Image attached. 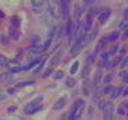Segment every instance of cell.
I'll list each match as a JSON object with an SVG mask.
<instances>
[{"label": "cell", "instance_id": "obj_1", "mask_svg": "<svg viewBox=\"0 0 128 120\" xmlns=\"http://www.w3.org/2000/svg\"><path fill=\"white\" fill-rule=\"evenodd\" d=\"M40 100H41V98H38L37 100H34V102H30L29 104H26V107H25V114L26 115H32V114H36L38 110H41V106H40Z\"/></svg>", "mask_w": 128, "mask_h": 120}, {"label": "cell", "instance_id": "obj_2", "mask_svg": "<svg viewBox=\"0 0 128 120\" xmlns=\"http://www.w3.org/2000/svg\"><path fill=\"white\" fill-rule=\"evenodd\" d=\"M112 111H114V104H112V102H104V106H103L104 119H111Z\"/></svg>", "mask_w": 128, "mask_h": 120}, {"label": "cell", "instance_id": "obj_3", "mask_svg": "<svg viewBox=\"0 0 128 120\" xmlns=\"http://www.w3.org/2000/svg\"><path fill=\"white\" fill-rule=\"evenodd\" d=\"M69 6H70V0H61V9H62V15H64L65 20H68Z\"/></svg>", "mask_w": 128, "mask_h": 120}, {"label": "cell", "instance_id": "obj_4", "mask_svg": "<svg viewBox=\"0 0 128 120\" xmlns=\"http://www.w3.org/2000/svg\"><path fill=\"white\" fill-rule=\"evenodd\" d=\"M7 68L9 69L11 73H18V71L21 70V65L18 64V62H16V61H11V62L7 64Z\"/></svg>", "mask_w": 128, "mask_h": 120}, {"label": "cell", "instance_id": "obj_5", "mask_svg": "<svg viewBox=\"0 0 128 120\" xmlns=\"http://www.w3.org/2000/svg\"><path fill=\"white\" fill-rule=\"evenodd\" d=\"M48 3H49V8H50L52 15H53L54 17H58L60 11H58V6H57L56 0H48Z\"/></svg>", "mask_w": 128, "mask_h": 120}, {"label": "cell", "instance_id": "obj_6", "mask_svg": "<svg viewBox=\"0 0 128 120\" xmlns=\"http://www.w3.org/2000/svg\"><path fill=\"white\" fill-rule=\"evenodd\" d=\"M110 15H111V9H108V8L104 9V11L100 13V15H99V22H100V24H104L107 18L110 17Z\"/></svg>", "mask_w": 128, "mask_h": 120}, {"label": "cell", "instance_id": "obj_7", "mask_svg": "<svg viewBox=\"0 0 128 120\" xmlns=\"http://www.w3.org/2000/svg\"><path fill=\"white\" fill-rule=\"evenodd\" d=\"M118 112H119V115H127V114H128V100L123 102V103L119 106Z\"/></svg>", "mask_w": 128, "mask_h": 120}, {"label": "cell", "instance_id": "obj_8", "mask_svg": "<svg viewBox=\"0 0 128 120\" xmlns=\"http://www.w3.org/2000/svg\"><path fill=\"white\" fill-rule=\"evenodd\" d=\"M65 103H66V98H60L57 102L54 103V106H53V110H56V111H58V110H61L65 106Z\"/></svg>", "mask_w": 128, "mask_h": 120}, {"label": "cell", "instance_id": "obj_9", "mask_svg": "<svg viewBox=\"0 0 128 120\" xmlns=\"http://www.w3.org/2000/svg\"><path fill=\"white\" fill-rule=\"evenodd\" d=\"M106 38H100L99 40V42H98V45H96V52H102L104 48H106Z\"/></svg>", "mask_w": 128, "mask_h": 120}, {"label": "cell", "instance_id": "obj_10", "mask_svg": "<svg viewBox=\"0 0 128 120\" xmlns=\"http://www.w3.org/2000/svg\"><path fill=\"white\" fill-rule=\"evenodd\" d=\"M118 38H119V33H118V32H111L110 34L107 36V40H108V41H111V42L116 41Z\"/></svg>", "mask_w": 128, "mask_h": 120}, {"label": "cell", "instance_id": "obj_11", "mask_svg": "<svg viewBox=\"0 0 128 120\" xmlns=\"http://www.w3.org/2000/svg\"><path fill=\"white\" fill-rule=\"evenodd\" d=\"M12 78V75L11 74H8V73H4V74H0V83H4V82H8L9 79Z\"/></svg>", "mask_w": 128, "mask_h": 120}, {"label": "cell", "instance_id": "obj_12", "mask_svg": "<svg viewBox=\"0 0 128 120\" xmlns=\"http://www.w3.org/2000/svg\"><path fill=\"white\" fill-rule=\"evenodd\" d=\"M82 106H83V100H82V99H77V100H75V103L73 104V108H72V112H74V111H75V110H78L79 107H82Z\"/></svg>", "mask_w": 128, "mask_h": 120}, {"label": "cell", "instance_id": "obj_13", "mask_svg": "<svg viewBox=\"0 0 128 120\" xmlns=\"http://www.w3.org/2000/svg\"><path fill=\"white\" fill-rule=\"evenodd\" d=\"M60 58H61V50H60V52H57V54L52 57L50 64H52V65H57V64H58V61H60Z\"/></svg>", "mask_w": 128, "mask_h": 120}, {"label": "cell", "instance_id": "obj_14", "mask_svg": "<svg viewBox=\"0 0 128 120\" xmlns=\"http://www.w3.org/2000/svg\"><path fill=\"white\" fill-rule=\"evenodd\" d=\"M42 3H44V0H32V6L36 9H40L42 7Z\"/></svg>", "mask_w": 128, "mask_h": 120}, {"label": "cell", "instance_id": "obj_15", "mask_svg": "<svg viewBox=\"0 0 128 120\" xmlns=\"http://www.w3.org/2000/svg\"><path fill=\"white\" fill-rule=\"evenodd\" d=\"M120 92H122V88L120 87H115V88H114V91H112V94H111V98L112 99H116L120 95Z\"/></svg>", "mask_w": 128, "mask_h": 120}, {"label": "cell", "instance_id": "obj_16", "mask_svg": "<svg viewBox=\"0 0 128 120\" xmlns=\"http://www.w3.org/2000/svg\"><path fill=\"white\" fill-rule=\"evenodd\" d=\"M65 84L68 86V87H73V86L75 84V80H74L73 78H70V76H69V78H66V79H65Z\"/></svg>", "mask_w": 128, "mask_h": 120}, {"label": "cell", "instance_id": "obj_17", "mask_svg": "<svg viewBox=\"0 0 128 120\" xmlns=\"http://www.w3.org/2000/svg\"><path fill=\"white\" fill-rule=\"evenodd\" d=\"M114 88H115V87H112V86H106V87H104V90H103V92L107 94V95H111L112 91H114Z\"/></svg>", "mask_w": 128, "mask_h": 120}, {"label": "cell", "instance_id": "obj_18", "mask_svg": "<svg viewBox=\"0 0 128 120\" xmlns=\"http://www.w3.org/2000/svg\"><path fill=\"white\" fill-rule=\"evenodd\" d=\"M78 68H79V62L77 61V62H75V64L72 66V69H70V74H75V71L78 70Z\"/></svg>", "mask_w": 128, "mask_h": 120}, {"label": "cell", "instance_id": "obj_19", "mask_svg": "<svg viewBox=\"0 0 128 120\" xmlns=\"http://www.w3.org/2000/svg\"><path fill=\"white\" fill-rule=\"evenodd\" d=\"M50 44H52V37H49L48 40H46V42H45V45L42 46V52H45V50H48V48L50 46Z\"/></svg>", "mask_w": 128, "mask_h": 120}, {"label": "cell", "instance_id": "obj_20", "mask_svg": "<svg viewBox=\"0 0 128 120\" xmlns=\"http://www.w3.org/2000/svg\"><path fill=\"white\" fill-rule=\"evenodd\" d=\"M18 24H20V18L17 16H15L12 18V26H18Z\"/></svg>", "mask_w": 128, "mask_h": 120}, {"label": "cell", "instance_id": "obj_21", "mask_svg": "<svg viewBox=\"0 0 128 120\" xmlns=\"http://www.w3.org/2000/svg\"><path fill=\"white\" fill-rule=\"evenodd\" d=\"M34 82H33V80H26V82H21V83H18L17 86L18 87H24V86H29V84H33Z\"/></svg>", "mask_w": 128, "mask_h": 120}, {"label": "cell", "instance_id": "obj_22", "mask_svg": "<svg viewBox=\"0 0 128 120\" xmlns=\"http://www.w3.org/2000/svg\"><path fill=\"white\" fill-rule=\"evenodd\" d=\"M64 76V71H61V70H58L57 73L54 74V79H61Z\"/></svg>", "mask_w": 128, "mask_h": 120}, {"label": "cell", "instance_id": "obj_23", "mask_svg": "<svg viewBox=\"0 0 128 120\" xmlns=\"http://www.w3.org/2000/svg\"><path fill=\"white\" fill-rule=\"evenodd\" d=\"M126 26H128V18H124V21H123L120 25H119L120 29H126Z\"/></svg>", "mask_w": 128, "mask_h": 120}, {"label": "cell", "instance_id": "obj_24", "mask_svg": "<svg viewBox=\"0 0 128 120\" xmlns=\"http://www.w3.org/2000/svg\"><path fill=\"white\" fill-rule=\"evenodd\" d=\"M38 36H34V37H32V45H37L38 44Z\"/></svg>", "mask_w": 128, "mask_h": 120}, {"label": "cell", "instance_id": "obj_25", "mask_svg": "<svg viewBox=\"0 0 128 120\" xmlns=\"http://www.w3.org/2000/svg\"><path fill=\"white\" fill-rule=\"evenodd\" d=\"M8 62H7V58L6 57H3V56H0V65H7Z\"/></svg>", "mask_w": 128, "mask_h": 120}, {"label": "cell", "instance_id": "obj_26", "mask_svg": "<svg viewBox=\"0 0 128 120\" xmlns=\"http://www.w3.org/2000/svg\"><path fill=\"white\" fill-rule=\"evenodd\" d=\"M99 79H100V71H98L95 78H94V80H95V83H99Z\"/></svg>", "mask_w": 128, "mask_h": 120}, {"label": "cell", "instance_id": "obj_27", "mask_svg": "<svg viewBox=\"0 0 128 120\" xmlns=\"http://www.w3.org/2000/svg\"><path fill=\"white\" fill-rule=\"evenodd\" d=\"M90 73V66H87V68H84L83 71H82V75H87Z\"/></svg>", "mask_w": 128, "mask_h": 120}, {"label": "cell", "instance_id": "obj_28", "mask_svg": "<svg viewBox=\"0 0 128 120\" xmlns=\"http://www.w3.org/2000/svg\"><path fill=\"white\" fill-rule=\"evenodd\" d=\"M120 60H122V57L120 56H118L115 60H114V65H118V64H120Z\"/></svg>", "mask_w": 128, "mask_h": 120}, {"label": "cell", "instance_id": "obj_29", "mask_svg": "<svg viewBox=\"0 0 128 120\" xmlns=\"http://www.w3.org/2000/svg\"><path fill=\"white\" fill-rule=\"evenodd\" d=\"M79 16H80V9L77 8V12H75V20H79Z\"/></svg>", "mask_w": 128, "mask_h": 120}, {"label": "cell", "instance_id": "obj_30", "mask_svg": "<svg viewBox=\"0 0 128 120\" xmlns=\"http://www.w3.org/2000/svg\"><path fill=\"white\" fill-rule=\"evenodd\" d=\"M99 66H100V68H103V66H107V62L106 61H100V62H99Z\"/></svg>", "mask_w": 128, "mask_h": 120}, {"label": "cell", "instance_id": "obj_31", "mask_svg": "<svg viewBox=\"0 0 128 120\" xmlns=\"http://www.w3.org/2000/svg\"><path fill=\"white\" fill-rule=\"evenodd\" d=\"M108 56H110V53H103V54H102V58L106 60V58H108Z\"/></svg>", "mask_w": 128, "mask_h": 120}, {"label": "cell", "instance_id": "obj_32", "mask_svg": "<svg viewBox=\"0 0 128 120\" xmlns=\"http://www.w3.org/2000/svg\"><path fill=\"white\" fill-rule=\"evenodd\" d=\"M111 80V75H107V76H104V82H110Z\"/></svg>", "mask_w": 128, "mask_h": 120}, {"label": "cell", "instance_id": "obj_33", "mask_svg": "<svg viewBox=\"0 0 128 120\" xmlns=\"http://www.w3.org/2000/svg\"><path fill=\"white\" fill-rule=\"evenodd\" d=\"M95 0H83V3L84 4H91V3H94Z\"/></svg>", "mask_w": 128, "mask_h": 120}, {"label": "cell", "instance_id": "obj_34", "mask_svg": "<svg viewBox=\"0 0 128 120\" xmlns=\"http://www.w3.org/2000/svg\"><path fill=\"white\" fill-rule=\"evenodd\" d=\"M123 95H124V96H128V87L123 90Z\"/></svg>", "mask_w": 128, "mask_h": 120}, {"label": "cell", "instance_id": "obj_35", "mask_svg": "<svg viewBox=\"0 0 128 120\" xmlns=\"http://www.w3.org/2000/svg\"><path fill=\"white\" fill-rule=\"evenodd\" d=\"M116 50H118V46H112V49H111V53L114 54V53H116Z\"/></svg>", "mask_w": 128, "mask_h": 120}, {"label": "cell", "instance_id": "obj_36", "mask_svg": "<svg viewBox=\"0 0 128 120\" xmlns=\"http://www.w3.org/2000/svg\"><path fill=\"white\" fill-rule=\"evenodd\" d=\"M8 94H9V95L15 94V90H13V88H8Z\"/></svg>", "mask_w": 128, "mask_h": 120}, {"label": "cell", "instance_id": "obj_37", "mask_svg": "<svg viewBox=\"0 0 128 120\" xmlns=\"http://www.w3.org/2000/svg\"><path fill=\"white\" fill-rule=\"evenodd\" d=\"M13 111H16V107H9L8 108V112H13Z\"/></svg>", "mask_w": 128, "mask_h": 120}, {"label": "cell", "instance_id": "obj_38", "mask_svg": "<svg viewBox=\"0 0 128 120\" xmlns=\"http://www.w3.org/2000/svg\"><path fill=\"white\" fill-rule=\"evenodd\" d=\"M123 38H128V29L124 32V34H123Z\"/></svg>", "mask_w": 128, "mask_h": 120}, {"label": "cell", "instance_id": "obj_39", "mask_svg": "<svg viewBox=\"0 0 128 120\" xmlns=\"http://www.w3.org/2000/svg\"><path fill=\"white\" fill-rule=\"evenodd\" d=\"M127 64H128V57H127V58L124 60V62H123V64H122V65H123V66H124V65H127Z\"/></svg>", "mask_w": 128, "mask_h": 120}, {"label": "cell", "instance_id": "obj_40", "mask_svg": "<svg viewBox=\"0 0 128 120\" xmlns=\"http://www.w3.org/2000/svg\"><path fill=\"white\" fill-rule=\"evenodd\" d=\"M88 64H92V56L88 57Z\"/></svg>", "mask_w": 128, "mask_h": 120}, {"label": "cell", "instance_id": "obj_41", "mask_svg": "<svg viewBox=\"0 0 128 120\" xmlns=\"http://www.w3.org/2000/svg\"><path fill=\"white\" fill-rule=\"evenodd\" d=\"M124 83H128V74L124 76Z\"/></svg>", "mask_w": 128, "mask_h": 120}, {"label": "cell", "instance_id": "obj_42", "mask_svg": "<svg viewBox=\"0 0 128 120\" xmlns=\"http://www.w3.org/2000/svg\"><path fill=\"white\" fill-rule=\"evenodd\" d=\"M126 50H127L126 48H122V50H120V53H122V54H124V53H126Z\"/></svg>", "mask_w": 128, "mask_h": 120}, {"label": "cell", "instance_id": "obj_43", "mask_svg": "<svg viewBox=\"0 0 128 120\" xmlns=\"http://www.w3.org/2000/svg\"><path fill=\"white\" fill-rule=\"evenodd\" d=\"M2 17H4V13H3V12H0V18H2Z\"/></svg>", "mask_w": 128, "mask_h": 120}]
</instances>
